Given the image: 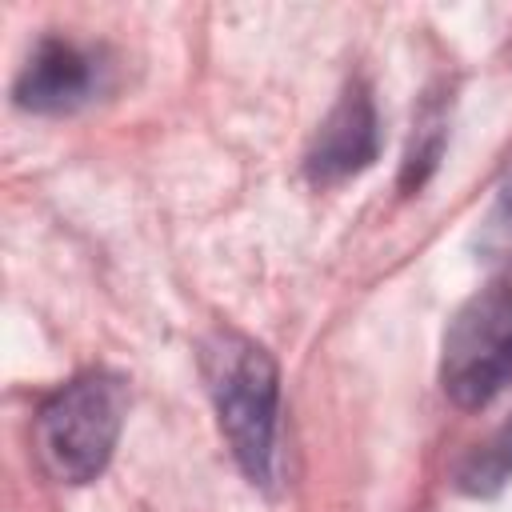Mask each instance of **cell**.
<instances>
[{
  "instance_id": "obj_5",
  "label": "cell",
  "mask_w": 512,
  "mask_h": 512,
  "mask_svg": "<svg viewBox=\"0 0 512 512\" xmlns=\"http://www.w3.org/2000/svg\"><path fill=\"white\" fill-rule=\"evenodd\" d=\"M380 152V128H376V108L364 84H348L336 100V108L328 112V120L320 124L308 156H304V172L316 184H336L344 176L364 172Z\"/></svg>"
},
{
  "instance_id": "obj_2",
  "label": "cell",
  "mask_w": 512,
  "mask_h": 512,
  "mask_svg": "<svg viewBox=\"0 0 512 512\" xmlns=\"http://www.w3.org/2000/svg\"><path fill=\"white\" fill-rule=\"evenodd\" d=\"M128 416V384L116 372H84L56 388L32 420V440L44 472L60 484L96 480L120 440Z\"/></svg>"
},
{
  "instance_id": "obj_6",
  "label": "cell",
  "mask_w": 512,
  "mask_h": 512,
  "mask_svg": "<svg viewBox=\"0 0 512 512\" xmlns=\"http://www.w3.org/2000/svg\"><path fill=\"white\" fill-rule=\"evenodd\" d=\"M508 480H512V420L500 424L484 444H476L456 468V488L468 496H496Z\"/></svg>"
},
{
  "instance_id": "obj_3",
  "label": "cell",
  "mask_w": 512,
  "mask_h": 512,
  "mask_svg": "<svg viewBox=\"0 0 512 512\" xmlns=\"http://www.w3.org/2000/svg\"><path fill=\"white\" fill-rule=\"evenodd\" d=\"M512 384V284L472 292L448 320L440 388L460 408H480Z\"/></svg>"
},
{
  "instance_id": "obj_4",
  "label": "cell",
  "mask_w": 512,
  "mask_h": 512,
  "mask_svg": "<svg viewBox=\"0 0 512 512\" xmlns=\"http://www.w3.org/2000/svg\"><path fill=\"white\" fill-rule=\"evenodd\" d=\"M104 84V64L96 52L48 36L28 56L24 72L16 76V104L28 112H72L88 104Z\"/></svg>"
},
{
  "instance_id": "obj_1",
  "label": "cell",
  "mask_w": 512,
  "mask_h": 512,
  "mask_svg": "<svg viewBox=\"0 0 512 512\" xmlns=\"http://www.w3.org/2000/svg\"><path fill=\"white\" fill-rule=\"evenodd\" d=\"M208 396L220 416V432L252 484L272 480L276 456V400L280 376L272 356L240 332H212L200 352Z\"/></svg>"
}]
</instances>
